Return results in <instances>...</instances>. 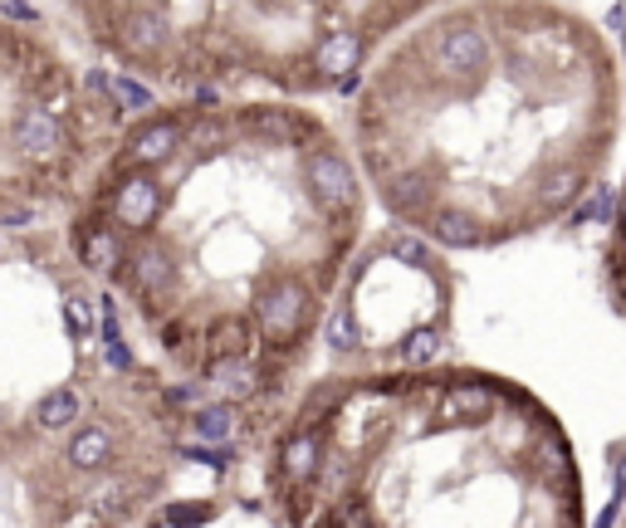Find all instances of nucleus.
<instances>
[{
	"instance_id": "obj_1",
	"label": "nucleus",
	"mask_w": 626,
	"mask_h": 528,
	"mask_svg": "<svg viewBox=\"0 0 626 528\" xmlns=\"http://www.w3.org/2000/svg\"><path fill=\"white\" fill-rule=\"evenodd\" d=\"M84 211L123 240L108 293L176 381L245 416L299 391L352 289L372 196L348 137L303 98L215 93L137 113Z\"/></svg>"
},
{
	"instance_id": "obj_2",
	"label": "nucleus",
	"mask_w": 626,
	"mask_h": 528,
	"mask_svg": "<svg viewBox=\"0 0 626 528\" xmlns=\"http://www.w3.org/2000/svg\"><path fill=\"white\" fill-rule=\"evenodd\" d=\"M626 123L606 39L558 0L426 10L348 93V147L391 225L436 250H504L567 221Z\"/></svg>"
},
{
	"instance_id": "obj_3",
	"label": "nucleus",
	"mask_w": 626,
	"mask_h": 528,
	"mask_svg": "<svg viewBox=\"0 0 626 528\" xmlns=\"http://www.w3.org/2000/svg\"><path fill=\"white\" fill-rule=\"evenodd\" d=\"M270 489L293 528H583L558 416L524 381L465 362H387L299 387Z\"/></svg>"
},
{
	"instance_id": "obj_4",
	"label": "nucleus",
	"mask_w": 626,
	"mask_h": 528,
	"mask_svg": "<svg viewBox=\"0 0 626 528\" xmlns=\"http://www.w3.org/2000/svg\"><path fill=\"white\" fill-rule=\"evenodd\" d=\"M117 460H123V450H117L113 420L93 416V420H78V426L68 430V440H64V465L74 469V475L103 479V475H113V469H117Z\"/></svg>"
},
{
	"instance_id": "obj_5",
	"label": "nucleus",
	"mask_w": 626,
	"mask_h": 528,
	"mask_svg": "<svg viewBox=\"0 0 626 528\" xmlns=\"http://www.w3.org/2000/svg\"><path fill=\"white\" fill-rule=\"evenodd\" d=\"M602 284L612 309L626 318V172L616 186V205H612V225H606V250H602Z\"/></svg>"
},
{
	"instance_id": "obj_6",
	"label": "nucleus",
	"mask_w": 626,
	"mask_h": 528,
	"mask_svg": "<svg viewBox=\"0 0 626 528\" xmlns=\"http://www.w3.org/2000/svg\"><path fill=\"white\" fill-rule=\"evenodd\" d=\"M78 420H84V391L68 387V381L49 387L45 397L35 401V411H29V426H35L39 436H68Z\"/></svg>"
},
{
	"instance_id": "obj_7",
	"label": "nucleus",
	"mask_w": 626,
	"mask_h": 528,
	"mask_svg": "<svg viewBox=\"0 0 626 528\" xmlns=\"http://www.w3.org/2000/svg\"><path fill=\"white\" fill-rule=\"evenodd\" d=\"M35 221H39V205L25 201V196H20V201H10L5 211H0V225H5V230H29Z\"/></svg>"
},
{
	"instance_id": "obj_8",
	"label": "nucleus",
	"mask_w": 626,
	"mask_h": 528,
	"mask_svg": "<svg viewBox=\"0 0 626 528\" xmlns=\"http://www.w3.org/2000/svg\"><path fill=\"white\" fill-rule=\"evenodd\" d=\"M59 528H108V518L98 514L93 504H74V508H64V518H59Z\"/></svg>"
},
{
	"instance_id": "obj_9",
	"label": "nucleus",
	"mask_w": 626,
	"mask_h": 528,
	"mask_svg": "<svg viewBox=\"0 0 626 528\" xmlns=\"http://www.w3.org/2000/svg\"><path fill=\"white\" fill-rule=\"evenodd\" d=\"M0 15H10V20H25V25H39V10L29 5V0H0Z\"/></svg>"
},
{
	"instance_id": "obj_10",
	"label": "nucleus",
	"mask_w": 626,
	"mask_h": 528,
	"mask_svg": "<svg viewBox=\"0 0 626 528\" xmlns=\"http://www.w3.org/2000/svg\"><path fill=\"white\" fill-rule=\"evenodd\" d=\"M0 260H5V244H0Z\"/></svg>"
}]
</instances>
